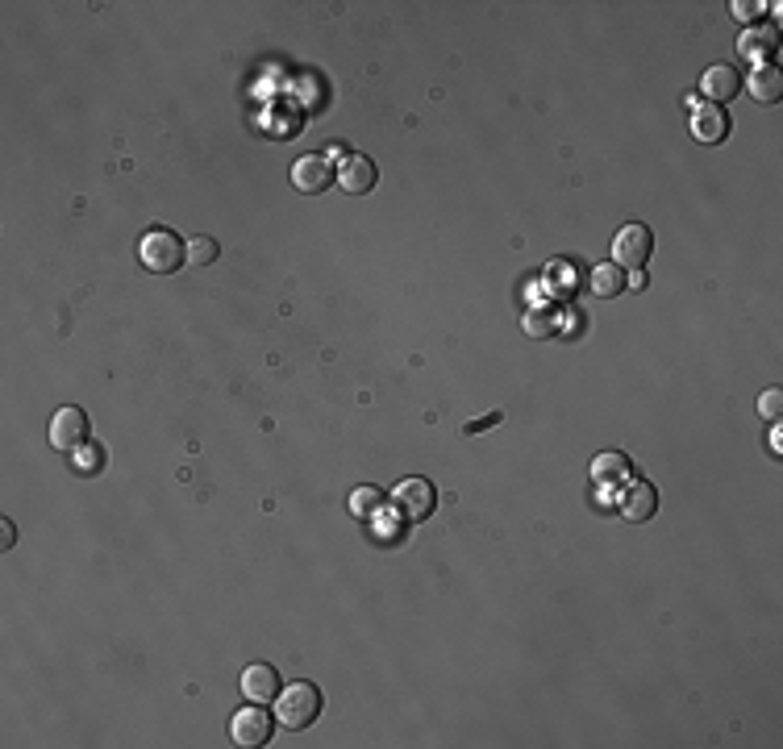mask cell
Listing matches in <instances>:
<instances>
[{
	"instance_id": "obj_12",
	"label": "cell",
	"mask_w": 783,
	"mask_h": 749,
	"mask_svg": "<svg viewBox=\"0 0 783 749\" xmlns=\"http://www.w3.org/2000/svg\"><path fill=\"white\" fill-rule=\"evenodd\" d=\"M729 134V117L721 105H692V138L704 146H717Z\"/></svg>"
},
{
	"instance_id": "obj_19",
	"label": "cell",
	"mask_w": 783,
	"mask_h": 749,
	"mask_svg": "<svg viewBox=\"0 0 783 749\" xmlns=\"http://www.w3.org/2000/svg\"><path fill=\"white\" fill-rule=\"evenodd\" d=\"M217 254H221V246H217L213 238H205V234L188 242V263H192V267H209V263H217Z\"/></svg>"
},
{
	"instance_id": "obj_24",
	"label": "cell",
	"mask_w": 783,
	"mask_h": 749,
	"mask_svg": "<svg viewBox=\"0 0 783 749\" xmlns=\"http://www.w3.org/2000/svg\"><path fill=\"white\" fill-rule=\"evenodd\" d=\"M0 537H5V541H0V546H5V550H13V541H17V529H13V521H0Z\"/></svg>"
},
{
	"instance_id": "obj_8",
	"label": "cell",
	"mask_w": 783,
	"mask_h": 749,
	"mask_svg": "<svg viewBox=\"0 0 783 749\" xmlns=\"http://www.w3.org/2000/svg\"><path fill=\"white\" fill-rule=\"evenodd\" d=\"M617 512L625 516L629 525H646L654 512H659V492H654V483H646V479H629L625 487H621V504H617Z\"/></svg>"
},
{
	"instance_id": "obj_14",
	"label": "cell",
	"mask_w": 783,
	"mask_h": 749,
	"mask_svg": "<svg viewBox=\"0 0 783 749\" xmlns=\"http://www.w3.org/2000/svg\"><path fill=\"white\" fill-rule=\"evenodd\" d=\"M738 50H742V59H750L754 67H763L779 50V34L771 30V25H750V30L742 34V42H738Z\"/></svg>"
},
{
	"instance_id": "obj_3",
	"label": "cell",
	"mask_w": 783,
	"mask_h": 749,
	"mask_svg": "<svg viewBox=\"0 0 783 749\" xmlns=\"http://www.w3.org/2000/svg\"><path fill=\"white\" fill-rule=\"evenodd\" d=\"M330 184H338V163L330 154H305V159L292 163V188L305 192V196H317Z\"/></svg>"
},
{
	"instance_id": "obj_1",
	"label": "cell",
	"mask_w": 783,
	"mask_h": 749,
	"mask_svg": "<svg viewBox=\"0 0 783 749\" xmlns=\"http://www.w3.org/2000/svg\"><path fill=\"white\" fill-rule=\"evenodd\" d=\"M138 258L150 275H175L184 263H188V242L180 234H171V229H146L142 242H138Z\"/></svg>"
},
{
	"instance_id": "obj_23",
	"label": "cell",
	"mask_w": 783,
	"mask_h": 749,
	"mask_svg": "<svg viewBox=\"0 0 783 749\" xmlns=\"http://www.w3.org/2000/svg\"><path fill=\"white\" fill-rule=\"evenodd\" d=\"M500 421H504V412H500V408H492L488 417H475V421H467V425H463V433H467V437H475V433H484V429H496Z\"/></svg>"
},
{
	"instance_id": "obj_2",
	"label": "cell",
	"mask_w": 783,
	"mask_h": 749,
	"mask_svg": "<svg viewBox=\"0 0 783 749\" xmlns=\"http://www.w3.org/2000/svg\"><path fill=\"white\" fill-rule=\"evenodd\" d=\"M321 708H325L321 691L313 683H292V687H284L280 695H275V720H280L284 729H292V733L317 725Z\"/></svg>"
},
{
	"instance_id": "obj_22",
	"label": "cell",
	"mask_w": 783,
	"mask_h": 749,
	"mask_svg": "<svg viewBox=\"0 0 783 749\" xmlns=\"http://www.w3.org/2000/svg\"><path fill=\"white\" fill-rule=\"evenodd\" d=\"M729 9H734V17L738 21H763V13H767V5H759V0H734V5H729Z\"/></svg>"
},
{
	"instance_id": "obj_18",
	"label": "cell",
	"mask_w": 783,
	"mask_h": 749,
	"mask_svg": "<svg viewBox=\"0 0 783 749\" xmlns=\"http://www.w3.org/2000/svg\"><path fill=\"white\" fill-rule=\"evenodd\" d=\"M105 462H109V458H105V446H100V442H84L80 450L71 454V467L80 471V475H88V479L105 471Z\"/></svg>"
},
{
	"instance_id": "obj_7",
	"label": "cell",
	"mask_w": 783,
	"mask_h": 749,
	"mask_svg": "<svg viewBox=\"0 0 783 749\" xmlns=\"http://www.w3.org/2000/svg\"><path fill=\"white\" fill-rule=\"evenodd\" d=\"M84 442H88V412H84V408H75V404L59 408V412H55V421H50V446L75 454Z\"/></svg>"
},
{
	"instance_id": "obj_15",
	"label": "cell",
	"mask_w": 783,
	"mask_h": 749,
	"mask_svg": "<svg viewBox=\"0 0 783 749\" xmlns=\"http://www.w3.org/2000/svg\"><path fill=\"white\" fill-rule=\"evenodd\" d=\"M746 88H750V96L759 100V105H779V100H783V75H779V67L763 63V67H754Z\"/></svg>"
},
{
	"instance_id": "obj_13",
	"label": "cell",
	"mask_w": 783,
	"mask_h": 749,
	"mask_svg": "<svg viewBox=\"0 0 783 749\" xmlns=\"http://www.w3.org/2000/svg\"><path fill=\"white\" fill-rule=\"evenodd\" d=\"M700 88H704V96H709V105H729V100L742 92V75L734 67L717 63V67H709L700 75Z\"/></svg>"
},
{
	"instance_id": "obj_10",
	"label": "cell",
	"mask_w": 783,
	"mask_h": 749,
	"mask_svg": "<svg viewBox=\"0 0 783 749\" xmlns=\"http://www.w3.org/2000/svg\"><path fill=\"white\" fill-rule=\"evenodd\" d=\"M629 479H634V462H629L625 454L609 450V454L592 458V483L600 487V492H617V487H625Z\"/></svg>"
},
{
	"instance_id": "obj_17",
	"label": "cell",
	"mask_w": 783,
	"mask_h": 749,
	"mask_svg": "<svg viewBox=\"0 0 783 749\" xmlns=\"http://www.w3.org/2000/svg\"><path fill=\"white\" fill-rule=\"evenodd\" d=\"M525 333L529 338H554L559 333V304H534L525 308Z\"/></svg>"
},
{
	"instance_id": "obj_5",
	"label": "cell",
	"mask_w": 783,
	"mask_h": 749,
	"mask_svg": "<svg viewBox=\"0 0 783 749\" xmlns=\"http://www.w3.org/2000/svg\"><path fill=\"white\" fill-rule=\"evenodd\" d=\"M654 254V234L646 225H625V229H617V238H613V263L625 271H638L646 258Z\"/></svg>"
},
{
	"instance_id": "obj_9",
	"label": "cell",
	"mask_w": 783,
	"mask_h": 749,
	"mask_svg": "<svg viewBox=\"0 0 783 749\" xmlns=\"http://www.w3.org/2000/svg\"><path fill=\"white\" fill-rule=\"evenodd\" d=\"M338 184L350 196H367L375 184H380V171H375V163L367 159V154H346V159L338 163Z\"/></svg>"
},
{
	"instance_id": "obj_20",
	"label": "cell",
	"mask_w": 783,
	"mask_h": 749,
	"mask_svg": "<svg viewBox=\"0 0 783 749\" xmlns=\"http://www.w3.org/2000/svg\"><path fill=\"white\" fill-rule=\"evenodd\" d=\"M380 504H384V492H380V487H359V492L350 496V512H355V516H367V512H375Z\"/></svg>"
},
{
	"instance_id": "obj_21",
	"label": "cell",
	"mask_w": 783,
	"mask_h": 749,
	"mask_svg": "<svg viewBox=\"0 0 783 749\" xmlns=\"http://www.w3.org/2000/svg\"><path fill=\"white\" fill-rule=\"evenodd\" d=\"M759 412H763V417H767L771 425L783 417V392H779V387H767V392L759 396Z\"/></svg>"
},
{
	"instance_id": "obj_26",
	"label": "cell",
	"mask_w": 783,
	"mask_h": 749,
	"mask_svg": "<svg viewBox=\"0 0 783 749\" xmlns=\"http://www.w3.org/2000/svg\"><path fill=\"white\" fill-rule=\"evenodd\" d=\"M771 454H783V437H779V429L771 433Z\"/></svg>"
},
{
	"instance_id": "obj_11",
	"label": "cell",
	"mask_w": 783,
	"mask_h": 749,
	"mask_svg": "<svg viewBox=\"0 0 783 749\" xmlns=\"http://www.w3.org/2000/svg\"><path fill=\"white\" fill-rule=\"evenodd\" d=\"M242 695L250 704H275V695H280V675L267 666V662H255L242 670Z\"/></svg>"
},
{
	"instance_id": "obj_4",
	"label": "cell",
	"mask_w": 783,
	"mask_h": 749,
	"mask_svg": "<svg viewBox=\"0 0 783 749\" xmlns=\"http://www.w3.org/2000/svg\"><path fill=\"white\" fill-rule=\"evenodd\" d=\"M271 712H267V704H250V708H238L234 712V720H230V737H234V745H242V749H259V745H267L271 741Z\"/></svg>"
},
{
	"instance_id": "obj_6",
	"label": "cell",
	"mask_w": 783,
	"mask_h": 749,
	"mask_svg": "<svg viewBox=\"0 0 783 749\" xmlns=\"http://www.w3.org/2000/svg\"><path fill=\"white\" fill-rule=\"evenodd\" d=\"M392 504L400 508L404 521H425V516L434 512V504H438V492H434V483H429V479H404V483H396Z\"/></svg>"
},
{
	"instance_id": "obj_16",
	"label": "cell",
	"mask_w": 783,
	"mask_h": 749,
	"mask_svg": "<svg viewBox=\"0 0 783 749\" xmlns=\"http://www.w3.org/2000/svg\"><path fill=\"white\" fill-rule=\"evenodd\" d=\"M588 288H592V296H600V300H613V296L625 292V271H621L617 263H600V267H592V275H588Z\"/></svg>"
},
{
	"instance_id": "obj_25",
	"label": "cell",
	"mask_w": 783,
	"mask_h": 749,
	"mask_svg": "<svg viewBox=\"0 0 783 749\" xmlns=\"http://www.w3.org/2000/svg\"><path fill=\"white\" fill-rule=\"evenodd\" d=\"M625 283H629V288H634V292H642V288H646V275H642V271H634V275H629Z\"/></svg>"
}]
</instances>
